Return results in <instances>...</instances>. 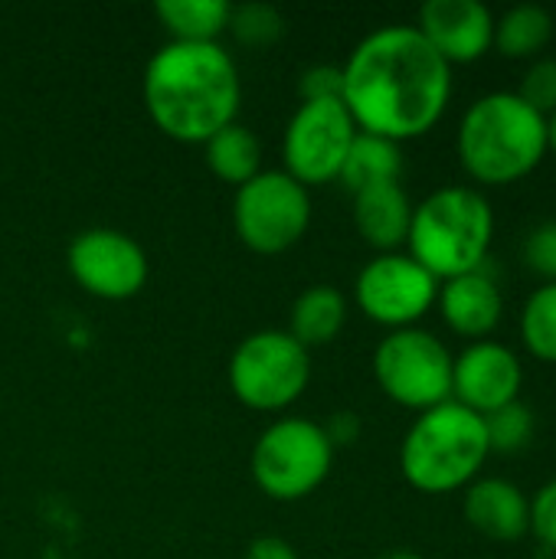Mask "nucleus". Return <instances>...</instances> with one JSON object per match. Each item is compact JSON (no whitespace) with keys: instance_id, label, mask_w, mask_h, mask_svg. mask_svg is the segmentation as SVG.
<instances>
[{"instance_id":"f257e3e1","label":"nucleus","mask_w":556,"mask_h":559,"mask_svg":"<svg viewBox=\"0 0 556 559\" xmlns=\"http://www.w3.org/2000/svg\"><path fill=\"white\" fill-rule=\"evenodd\" d=\"M341 102L357 131L397 144L433 131L452 98V66L416 26L403 23L364 36L341 66Z\"/></svg>"},{"instance_id":"f03ea898","label":"nucleus","mask_w":556,"mask_h":559,"mask_svg":"<svg viewBox=\"0 0 556 559\" xmlns=\"http://www.w3.org/2000/svg\"><path fill=\"white\" fill-rule=\"evenodd\" d=\"M239 69L220 43H167L144 69V108L180 144H206L236 121Z\"/></svg>"},{"instance_id":"7ed1b4c3","label":"nucleus","mask_w":556,"mask_h":559,"mask_svg":"<svg viewBox=\"0 0 556 559\" xmlns=\"http://www.w3.org/2000/svg\"><path fill=\"white\" fill-rule=\"evenodd\" d=\"M456 147L472 180L508 187L531 177L547 157V118L518 92H488L465 108Z\"/></svg>"},{"instance_id":"20e7f679","label":"nucleus","mask_w":556,"mask_h":559,"mask_svg":"<svg viewBox=\"0 0 556 559\" xmlns=\"http://www.w3.org/2000/svg\"><path fill=\"white\" fill-rule=\"evenodd\" d=\"M495 239V210L475 187H439L413 206L406 246L436 282L485 269Z\"/></svg>"},{"instance_id":"39448f33","label":"nucleus","mask_w":556,"mask_h":559,"mask_svg":"<svg viewBox=\"0 0 556 559\" xmlns=\"http://www.w3.org/2000/svg\"><path fill=\"white\" fill-rule=\"evenodd\" d=\"M485 419L456 400L419 413L400 445V472L423 495H452L482 478L488 462Z\"/></svg>"},{"instance_id":"423d86ee","label":"nucleus","mask_w":556,"mask_h":559,"mask_svg":"<svg viewBox=\"0 0 556 559\" xmlns=\"http://www.w3.org/2000/svg\"><path fill=\"white\" fill-rule=\"evenodd\" d=\"M334 465L324 426L292 416L272 423L252 449V478L275 501H301L318 491Z\"/></svg>"},{"instance_id":"0eeeda50","label":"nucleus","mask_w":556,"mask_h":559,"mask_svg":"<svg viewBox=\"0 0 556 559\" xmlns=\"http://www.w3.org/2000/svg\"><path fill=\"white\" fill-rule=\"evenodd\" d=\"M229 390L256 413H282L311 380V354L288 331L249 334L229 357Z\"/></svg>"},{"instance_id":"6e6552de","label":"nucleus","mask_w":556,"mask_h":559,"mask_svg":"<svg viewBox=\"0 0 556 559\" xmlns=\"http://www.w3.org/2000/svg\"><path fill=\"white\" fill-rule=\"evenodd\" d=\"M374 377L397 406L413 413L452 400V354L423 328L390 331L374 350Z\"/></svg>"},{"instance_id":"1a4fd4ad","label":"nucleus","mask_w":556,"mask_h":559,"mask_svg":"<svg viewBox=\"0 0 556 559\" xmlns=\"http://www.w3.org/2000/svg\"><path fill=\"white\" fill-rule=\"evenodd\" d=\"M233 226L246 249L282 255L301 242L311 226V197L285 170H262L236 190Z\"/></svg>"},{"instance_id":"9d476101","label":"nucleus","mask_w":556,"mask_h":559,"mask_svg":"<svg viewBox=\"0 0 556 559\" xmlns=\"http://www.w3.org/2000/svg\"><path fill=\"white\" fill-rule=\"evenodd\" d=\"M357 124L341 98L301 102L282 134L285 174L301 187H321L341 177Z\"/></svg>"},{"instance_id":"9b49d317","label":"nucleus","mask_w":556,"mask_h":559,"mask_svg":"<svg viewBox=\"0 0 556 559\" xmlns=\"http://www.w3.org/2000/svg\"><path fill=\"white\" fill-rule=\"evenodd\" d=\"M357 308L380 328L403 331L436 305L439 282L406 252H383L370 259L354 282Z\"/></svg>"},{"instance_id":"f8f14e48","label":"nucleus","mask_w":556,"mask_h":559,"mask_svg":"<svg viewBox=\"0 0 556 559\" xmlns=\"http://www.w3.org/2000/svg\"><path fill=\"white\" fill-rule=\"evenodd\" d=\"M69 272L79 288L102 301L134 298L147 282L144 249L118 229H85L69 246Z\"/></svg>"},{"instance_id":"ddd939ff","label":"nucleus","mask_w":556,"mask_h":559,"mask_svg":"<svg viewBox=\"0 0 556 559\" xmlns=\"http://www.w3.org/2000/svg\"><path fill=\"white\" fill-rule=\"evenodd\" d=\"M521 357L501 341H475L452 357V400L475 416H488L521 400Z\"/></svg>"},{"instance_id":"4468645a","label":"nucleus","mask_w":556,"mask_h":559,"mask_svg":"<svg viewBox=\"0 0 556 559\" xmlns=\"http://www.w3.org/2000/svg\"><path fill=\"white\" fill-rule=\"evenodd\" d=\"M416 29L449 66L478 62L495 46V13L482 0H429Z\"/></svg>"},{"instance_id":"2eb2a0df","label":"nucleus","mask_w":556,"mask_h":559,"mask_svg":"<svg viewBox=\"0 0 556 559\" xmlns=\"http://www.w3.org/2000/svg\"><path fill=\"white\" fill-rule=\"evenodd\" d=\"M436 305L449 331L472 344L488 341L505 318V295L485 269L439 282Z\"/></svg>"},{"instance_id":"dca6fc26","label":"nucleus","mask_w":556,"mask_h":559,"mask_svg":"<svg viewBox=\"0 0 556 559\" xmlns=\"http://www.w3.org/2000/svg\"><path fill=\"white\" fill-rule=\"evenodd\" d=\"M462 514L488 540H521L531 534V498L508 478H475L465 488Z\"/></svg>"},{"instance_id":"f3484780","label":"nucleus","mask_w":556,"mask_h":559,"mask_svg":"<svg viewBox=\"0 0 556 559\" xmlns=\"http://www.w3.org/2000/svg\"><path fill=\"white\" fill-rule=\"evenodd\" d=\"M413 223V200L397 183H380L354 193V226L367 246L383 252H400L406 246Z\"/></svg>"},{"instance_id":"a211bd4d","label":"nucleus","mask_w":556,"mask_h":559,"mask_svg":"<svg viewBox=\"0 0 556 559\" xmlns=\"http://www.w3.org/2000/svg\"><path fill=\"white\" fill-rule=\"evenodd\" d=\"M347 324V298L331 285H315L301 292L288 314V334L311 354L328 347Z\"/></svg>"},{"instance_id":"6ab92c4d","label":"nucleus","mask_w":556,"mask_h":559,"mask_svg":"<svg viewBox=\"0 0 556 559\" xmlns=\"http://www.w3.org/2000/svg\"><path fill=\"white\" fill-rule=\"evenodd\" d=\"M403 174V151L397 141H387L380 134H367L357 131L347 160L341 167V183L351 193H360L367 187H380V183H397Z\"/></svg>"},{"instance_id":"aec40b11","label":"nucleus","mask_w":556,"mask_h":559,"mask_svg":"<svg viewBox=\"0 0 556 559\" xmlns=\"http://www.w3.org/2000/svg\"><path fill=\"white\" fill-rule=\"evenodd\" d=\"M203 157H206V167L223 180V183H233L236 190L242 183H249L252 177L262 174V144L259 138L233 121L226 124L223 131H216L206 144H203Z\"/></svg>"},{"instance_id":"412c9836","label":"nucleus","mask_w":556,"mask_h":559,"mask_svg":"<svg viewBox=\"0 0 556 559\" xmlns=\"http://www.w3.org/2000/svg\"><path fill=\"white\" fill-rule=\"evenodd\" d=\"M154 13L174 43H216L229 26L233 7L226 0H161Z\"/></svg>"},{"instance_id":"4be33fe9","label":"nucleus","mask_w":556,"mask_h":559,"mask_svg":"<svg viewBox=\"0 0 556 559\" xmlns=\"http://www.w3.org/2000/svg\"><path fill=\"white\" fill-rule=\"evenodd\" d=\"M554 36V16L537 3H518L508 7L495 20V46L508 59H531L541 56V49Z\"/></svg>"},{"instance_id":"5701e85b","label":"nucleus","mask_w":556,"mask_h":559,"mask_svg":"<svg viewBox=\"0 0 556 559\" xmlns=\"http://www.w3.org/2000/svg\"><path fill=\"white\" fill-rule=\"evenodd\" d=\"M521 341L531 357L556 364V282L534 288L521 308Z\"/></svg>"},{"instance_id":"b1692460","label":"nucleus","mask_w":556,"mask_h":559,"mask_svg":"<svg viewBox=\"0 0 556 559\" xmlns=\"http://www.w3.org/2000/svg\"><path fill=\"white\" fill-rule=\"evenodd\" d=\"M485 419V436H488V452H498V455H518L531 445L534 432H537V419H534V409L524 406L521 400L518 403H508Z\"/></svg>"},{"instance_id":"393cba45","label":"nucleus","mask_w":556,"mask_h":559,"mask_svg":"<svg viewBox=\"0 0 556 559\" xmlns=\"http://www.w3.org/2000/svg\"><path fill=\"white\" fill-rule=\"evenodd\" d=\"M226 29L242 46H272L285 33V20L269 3H242V7H233Z\"/></svg>"},{"instance_id":"a878e982","label":"nucleus","mask_w":556,"mask_h":559,"mask_svg":"<svg viewBox=\"0 0 556 559\" xmlns=\"http://www.w3.org/2000/svg\"><path fill=\"white\" fill-rule=\"evenodd\" d=\"M518 95L541 111L544 118L556 111V59H537L531 62V69L524 72V82L518 88Z\"/></svg>"},{"instance_id":"bb28decb","label":"nucleus","mask_w":556,"mask_h":559,"mask_svg":"<svg viewBox=\"0 0 556 559\" xmlns=\"http://www.w3.org/2000/svg\"><path fill=\"white\" fill-rule=\"evenodd\" d=\"M524 265L547 282H556V219L551 223H541L534 226L528 236H524Z\"/></svg>"},{"instance_id":"cd10ccee","label":"nucleus","mask_w":556,"mask_h":559,"mask_svg":"<svg viewBox=\"0 0 556 559\" xmlns=\"http://www.w3.org/2000/svg\"><path fill=\"white\" fill-rule=\"evenodd\" d=\"M531 534L544 550L556 554V478L531 498Z\"/></svg>"},{"instance_id":"c85d7f7f","label":"nucleus","mask_w":556,"mask_h":559,"mask_svg":"<svg viewBox=\"0 0 556 559\" xmlns=\"http://www.w3.org/2000/svg\"><path fill=\"white\" fill-rule=\"evenodd\" d=\"M301 102H331L344 92V75L338 66H315L301 75Z\"/></svg>"},{"instance_id":"c756f323","label":"nucleus","mask_w":556,"mask_h":559,"mask_svg":"<svg viewBox=\"0 0 556 559\" xmlns=\"http://www.w3.org/2000/svg\"><path fill=\"white\" fill-rule=\"evenodd\" d=\"M246 559H298V554L282 537H256L246 550Z\"/></svg>"},{"instance_id":"7c9ffc66","label":"nucleus","mask_w":556,"mask_h":559,"mask_svg":"<svg viewBox=\"0 0 556 559\" xmlns=\"http://www.w3.org/2000/svg\"><path fill=\"white\" fill-rule=\"evenodd\" d=\"M547 151H554L556 154V111L554 115H547Z\"/></svg>"},{"instance_id":"2f4dec72","label":"nucleus","mask_w":556,"mask_h":559,"mask_svg":"<svg viewBox=\"0 0 556 559\" xmlns=\"http://www.w3.org/2000/svg\"><path fill=\"white\" fill-rule=\"evenodd\" d=\"M383 559H423V557H416V554H406V550H400V554H390V557H383Z\"/></svg>"}]
</instances>
